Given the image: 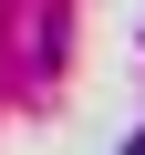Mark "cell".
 <instances>
[{
    "label": "cell",
    "instance_id": "obj_1",
    "mask_svg": "<svg viewBox=\"0 0 145 155\" xmlns=\"http://www.w3.org/2000/svg\"><path fill=\"white\" fill-rule=\"evenodd\" d=\"M135 155H145V134H135Z\"/></svg>",
    "mask_w": 145,
    "mask_h": 155
}]
</instances>
